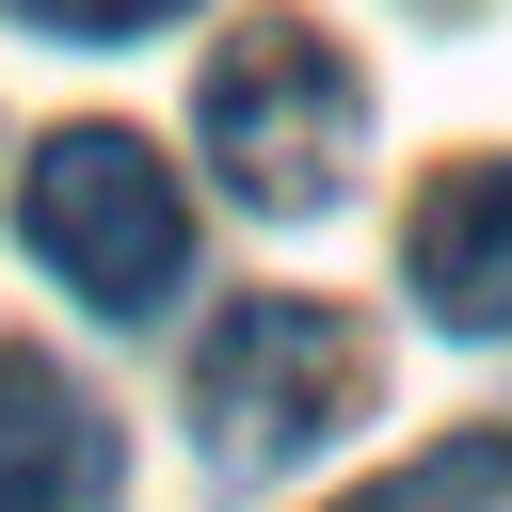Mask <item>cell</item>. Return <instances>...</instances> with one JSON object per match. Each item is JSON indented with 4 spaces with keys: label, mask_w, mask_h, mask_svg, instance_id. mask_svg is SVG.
<instances>
[{
    "label": "cell",
    "mask_w": 512,
    "mask_h": 512,
    "mask_svg": "<svg viewBox=\"0 0 512 512\" xmlns=\"http://www.w3.org/2000/svg\"><path fill=\"white\" fill-rule=\"evenodd\" d=\"M336 512H512V432H448V448L384 464V480L336 496Z\"/></svg>",
    "instance_id": "6"
},
{
    "label": "cell",
    "mask_w": 512,
    "mask_h": 512,
    "mask_svg": "<svg viewBox=\"0 0 512 512\" xmlns=\"http://www.w3.org/2000/svg\"><path fill=\"white\" fill-rule=\"evenodd\" d=\"M352 416H368V336H352L336 304L240 288V304L192 336V448H208L224 480H272V464H304V448L352 432Z\"/></svg>",
    "instance_id": "2"
},
{
    "label": "cell",
    "mask_w": 512,
    "mask_h": 512,
    "mask_svg": "<svg viewBox=\"0 0 512 512\" xmlns=\"http://www.w3.org/2000/svg\"><path fill=\"white\" fill-rule=\"evenodd\" d=\"M32 32H64V48H128V32H160L176 0H16Z\"/></svg>",
    "instance_id": "7"
},
{
    "label": "cell",
    "mask_w": 512,
    "mask_h": 512,
    "mask_svg": "<svg viewBox=\"0 0 512 512\" xmlns=\"http://www.w3.org/2000/svg\"><path fill=\"white\" fill-rule=\"evenodd\" d=\"M400 272L448 336H512V144L496 160H448L400 224Z\"/></svg>",
    "instance_id": "4"
},
{
    "label": "cell",
    "mask_w": 512,
    "mask_h": 512,
    "mask_svg": "<svg viewBox=\"0 0 512 512\" xmlns=\"http://www.w3.org/2000/svg\"><path fill=\"white\" fill-rule=\"evenodd\" d=\"M192 128H208L224 192L288 224V208H336V192H352V160H368V80H352V48H336L320 16H240V32L208 48V80H192Z\"/></svg>",
    "instance_id": "1"
},
{
    "label": "cell",
    "mask_w": 512,
    "mask_h": 512,
    "mask_svg": "<svg viewBox=\"0 0 512 512\" xmlns=\"http://www.w3.org/2000/svg\"><path fill=\"white\" fill-rule=\"evenodd\" d=\"M16 224H32V256H48L96 320H160V304L192 288V208H176V160H160L144 128H48Z\"/></svg>",
    "instance_id": "3"
},
{
    "label": "cell",
    "mask_w": 512,
    "mask_h": 512,
    "mask_svg": "<svg viewBox=\"0 0 512 512\" xmlns=\"http://www.w3.org/2000/svg\"><path fill=\"white\" fill-rule=\"evenodd\" d=\"M0 512H112V416L48 352H0Z\"/></svg>",
    "instance_id": "5"
}]
</instances>
